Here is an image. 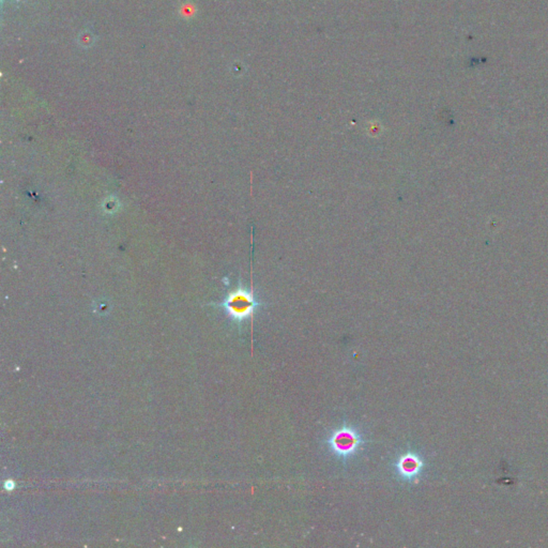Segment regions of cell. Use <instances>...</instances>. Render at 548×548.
I'll return each instance as SVG.
<instances>
[{"label": "cell", "mask_w": 548, "mask_h": 548, "mask_svg": "<svg viewBox=\"0 0 548 548\" xmlns=\"http://www.w3.org/2000/svg\"><path fill=\"white\" fill-rule=\"evenodd\" d=\"M212 306L223 309L226 315L234 323L240 326L241 324L251 319L258 309L264 306V304L256 298L253 291L244 289L241 282H239L238 287L229 291L223 301L219 304H212Z\"/></svg>", "instance_id": "1"}, {"label": "cell", "mask_w": 548, "mask_h": 548, "mask_svg": "<svg viewBox=\"0 0 548 548\" xmlns=\"http://www.w3.org/2000/svg\"><path fill=\"white\" fill-rule=\"evenodd\" d=\"M366 440L355 426L344 423L332 430L327 439V445L338 460L346 462L359 453Z\"/></svg>", "instance_id": "2"}, {"label": "cell", "mask_w": 548, "mask_h": 548, "mask_svg": "<svg viewBox=\"0 0 548 548\" xmlns=\"http://www.w3.org/2000/svg\"><path fill=\"white\" fill-rule=\"evenodd\" d=\"M423 458L413 451H407L400 454L394 464L396 475L403 481L415 483L423 472Z\"/></svg>", "instance_id": "3"}, {"label": "cell", "mask_w": 548, "mask_h": 548, "mask_svg": "<svg viewBox=\"0 0 548 548\" xmlns=\"http://www.w3.org/2000/svg\"><path fill=\"white\" fill-rule=\"evenodd\" d=\"M5 487H6V490H14V487H16V484H14V482L12 481V480H8V481L6 482Z\"/></svg>", "instance_id": "4"}]
</instances>
